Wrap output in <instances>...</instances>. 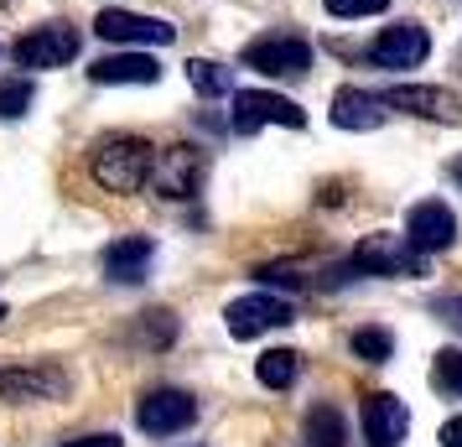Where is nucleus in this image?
<instances>
[{
	"label": "nucleus",
	"mask_w": 462,
	"mask_h": 447,
	"mask_svg": "<svg viewBox=\"0 0 462 447\" xmlns=\"http://www.w3.org/2000/svg\"><path fill=\"white\" fill-rule=\"evenodd\" d=\"M441 312H452V318H447V322H457V328H462V297H452V302H441Z\"/></svg>",
	"instance_id": "nucleus-27"
},
{
	"label": "nucleus",
	"mask_w": 462,
	"mask_h": 447,
	"mask_svg": "<svg viewBox=\"0 0 462 447\" xmlns=\"http://www.w3.org/2000/svg\"><path fill=\"white\" fill-rule=\"evenodd\" d=\"M192 416H198V405H192L188 390H151L146 401L135 405V422L151 437H171V432L192 426Z\"/></svg>",
	"instance_id": "nucleus-12"
},
{
	"label": "nucleus",
	"mask_w": 462,
	"mask_h": 447,
	"mask_svg": "<svg viewBox=\"0 0 462 447\" xmlns=\"http://www.w3.org/2000/svg\"><path fill=\"white\" fill-rule=\"evenodd\" d=\"M73 380H68L63 369H52V364H16V369H0V396L5 401H63Z\"/></svg>",
	"instance_id": "nucleus-6"
},
{
	"label": "nucleus",
	"mask_w": 462,
	"mask_h": 447,
	"mask_svg": "<svg viewBox=\"0 0 462 447\" xmlns=\"http://www.w3.org/2000/svg\"><path fill=\"white\" fill-rule=\"evenodd\" d=\"M188 79H192V88H198L203 99H224V94H234V68L208 63V58H192Z\"/></svg>",
	"instance_id": "nucleus-20"
},
{
	"label": "nucleus",
	"mask_w": 462,
	"mask_h": 447,
	"mask_svg": "<svg viewBox=\"0 0 462 447\" xmlns=\"http://www.w3.org/2000/svg\"><path fill=\"white\" fill-rule=\"evenodd\" d=\"M88 79L94 84H156L162 79V63L146 58V52H115V58L88 63Z\"/></svg>",
	"instance_id": "nucleus-16"
},
{
	"label": "nucleus",
	"mask_w": 462,
	"mask_h": 447,
	"mask_svg": "<svg viewBox=\"0 0 462 447\" xmlns=\"http://www.w3.org/2000/svg\"><path fill=\"white\" fill-rule=\"evenodd\" d=\"M229 126L239 130V135H254V130H265V126L301 130V126H307V115H301L286 94H275V88H245V94H234Z\"/></svg>",
	"instance_id": "nucleus-3"
},
{
	"label": "nucleus",
	"mask_w": 462,
	"mask_h": 447,
	"mask_svg": "<svg viewBox=\"0 0 462 447\" xmlns=\"http://www.w3.org/2000/svg\"><path fill=\"white\" fill-rule=\"evenodd\" d=\"M384 109H405V115H420V120H441V126H457L462 120L457 94L431 88V84H395L384 94Z\"/></svg>",
	"instance_id": "nucleus-10"
},
{
	"label": "nucleus",
	"mask_w": 462,
	"mask_h": 447,
	"mask_svg": "<svg viewBox=\"0 0 462 447\" xmlns=\"http://www.w3.org/2000/svg\"><path fill=\"white\" fill-rule=\"evenodd\" d=\"M32 99H37L32 79H5L0 84V120H22L26 109H32Z\"/></svg>",
	"instance_id": "nucleus-21"
},
{
	"label": "nucleus",
	"mask_w": 462,
	"mask_h": 447,
	"mask_svg": "<svg viewBox=\"0 0 462 447\" xmlns=\"http://www.w3.org/2000/svg\"><path fill=\"white\" fill-rule=\"evenodd\" d=\"M224 318H229L234 339H260V333H271V328H286V322H291V307H286L281 297L250 292V297L229 302V307H224Z\"/></svg>",
	"instance_id": "nucleus-9"
},
{
	"label": "nucleus",
	"mask_w": 462,
	"mask_h": 447,
	"mask_svg": "<svg viewBox=\"0 0 462 447\" xmlns=\"http://www.w3.org/2000/svg\"><path fill=\"white\" fill-rule=\"evenodd\" d=\"M151 260H156V245L146 235H130V239H115L105 250V276L115 286H135V281L151 276Z\"/></svg>",
	"instance_id": "nucleus-14"
},
{
	"label": "nucleus",
	"mask_w": 462,
	"mask_h": 447,
	"mask_svg": "<svg viewBox=\"0 0 462 447\" xmlns=\"http://www.w3.org/2000/svg\"><path fill=\"white\" fill-rule=\"evenodd\" d=\"M94 32L105 42H125V47H167L177 37V26L162 16H135V11H99Z\"/></svg>",
	"instance_id": "nucleus-8"
},
{
	"label": "nucleus",
	"mask_w": 462,
	"mask_h": 447,
	"mask_svg": "<svg viewBox=\"0 0 462 447\" xmlns=\"http://www.w3.org/2000/svg\"><path fill=\"white\" fill-rule=\"evenodd\" d=\"M328 5V16H337V22H358V16H379L390 0H322Z\"/></svg>",
	"instance_id": "nucleus-24"
},
{
	"label": "nucleus",
	"mask_w": 462,
	"mask_h": 447,
	"mask_svg": "<svg viewBox=\"0 0 462 447\" xmlns=\"http://www.w3.org/2000/svg\"><path fill=\"white\" fill-rule=\"evenodd\" d=\"M354 354L358 359H369V364H384L390 354H395V339H390L384 328H358L354 333Z\"/></svg>",
	"instance_id": "nucleus-23"
},
{
	"label": "nucleus",
	"mask_w": 462,
	"mask_h": 447,
	"mask_svg": "<svg viewBox=\"0 0 462 447\" xmlns=\"http://www.w3.org/2000/svg\"><path fill=\"white\" fill-rule=\"evenodd\" d=\"M354 276H416L420 271V250L405 235H369L348 260Z\"/></svg>",
	"instance_id": "nucleus-5"
},
{
	"label": "nucleus",
	"mask_w": 462,
	"mask_h": 447,
	"mask_svg": "<svg viewBox=\"0 0 462 447\" xmlns=\"http://www.w3.org/2000/svg\"><path fill=\"white\" fill-rule=\"evenodd\" d=\"M151 167H156V146H151L146 135H109L94 146V182L109 192H141L151 182Z\"/></svg>",
	"instance_id": "nucleus-1"
},
{
	"label": "nucleus",
	"mask_w": 462,
	"mask_h": 447,
	"mask_svg": "<svg viewBox=\"0 0 462 447\" xmlns=\"http://www.w3.org/2000/svg\"><path fill=\"white\" fill-rule=\"evenodd\" d=\"M405 426H411V411L400 396H369L364 401V432L374 447H395L405 437Z\"/></svg>",
	"instance_id": "nucleus-15"
},
{
	"label": "nucleus",
	"mask_w": 462,
	"mask_h": 447,
	"mask_svg": "<svg viewBox=\"0 0 462 447\" xmlns=\"http://www.w3.org/2000/svg\"><path fill=\"white\" fill-rule=\"evenodd\" d=\"M79 47H84V37H79V26L68 22H47V26H32L26 37H16L11 42V63L16 68H63L79 58Z\"/></svg>",
	"instance_id": "nucleus-2"
},
{
	"label": "nucleus",
	"mask_w": 462,
	"mask_h": 447,
	"mask_svg": "<svg viewBox=\"0 0 462 447\" xmlns=\"http://www.w3.org/2000/svg\"><path fill=\"white\" fill-rule=\"evenodd\" d=\"M245 63L254 73H271V79H301L312 68V42L296 32H271V37H254L245 47Z\"/></svg>",
	"instance_id": "nucleus-4"
},
{
	"label": "nucleus",
	"mask_w": 462,
	"mask_h": 447,
	"mask_svg": "<svg viewBox=\"0 0 462 447\" xmlns=\"http://www.w3.org/2000/svg\"><path fill=\"white\" fill-rule=\"evenodd\" d=\"M405 239L416 245L420 256H437V250H447V245L457 239V219H452V209H447V203L426 198V203H416V209H411V219H405Z\"/></svg>",
	"instance_id": "nucleus-13"
},
{
	"label": "nucleus",
	"mask_w": 462,
	"mask_h": 447,
	"mask_svg": "<svg viewBox=\"0 0 462 447\" xmlns=\"http://www.w3.org/2000/svg\"><path fill=\"white\" fill-rule=\"evenodd\" d=\"M307 442L312 447H348V422H343V411L328 401H317L307 411Z\"/></svg>",
	"instance_id": "nucleus-18"
},
{
	"label": "nucleus",
	"mask_w": 462,
	"mask_h": 447,
	"mask_svg": "<svg viewBox=\"0 0 462 447\" xmlns=\"http://www.w3.org/2000/svg\"><path fill=\"white\" fill-rule=\"evenodd\" d=\"M328 115H333L337 130H374L384 120V99L369 94V88H337Z\"/></svg>",
	"instance_id": "nucleus-17"
},
{
	"label": "nucleus",
	"mask_w": 462,
	"mask_h": 447,
	"mask_svg": "<svg viewBox=\"0 0 462 447\" xmlns=\"http://www.w3.org/2000/svg\"><path fill=\"white\" fill-rule=\"evenodd\" d=\"M63 447H120L115 432H94V437H79V442H63Z\"/></svg>",
	"instance_id": "nucleus-25"
},
{
	"label": "nucleus",
	"mask_w": 462,
	"mask_h": 447,
	"mask_svg": "<svg viewBox=\"0 0 462 447\" xmlns=\"http://www.w3.org/2000/svg\"><path fill=\"white\" fill-rule=\"evenodd\" d=\"M441 447H462V416H452V422L441 426Z\"/></svg>",
	"instance_id": "nucleus-26"
},
{
	"label": "nucleus",
	"mask_w": 462,
	"mask_h": 447,
	"mask_svg": "<svg viewBox=\"0 0 462 447\" xmlns=\"http://www.w3.org/2000/svg\"><path fill=\"white\" fill-rule=\"evenodd\" d=\"M426 52H431V32L420 22H395L369 42V63L374 68H416V63H426Z\"/></svg>",
	"instance_id": "nucleus-7"
},
{
	"label": "nucleus",
	"mask_w": 462,
	"mask_h": 447,
	"mask_svg": "<svg viewBox=\"0 0 462 447\" xmlns=\"http://www.w3.org/2000/svg\"><path fill=\"white\" fill-rule=\"evenodd\" d=\"M452 177H457V182H462V156H457V162H452Z\"/></svg>",
	"instance_id": "nucleus-28"
},
{
	"label": "nucleus",
	"mask_w": 462,
	"mask_h": 447,
	"mask_svg": "<svg viewBox=\"0 0 462 447\" xmlns=\"http://www.w3.org/2000/svg\"><path fill=\"white\" fill-rule=\"evenodd\" d=\"M431 380H437L441 396H462V349H441L437 364H431Z\"/></svg>",
	"instance_id": "nucleus-22"
},
{
	"label": "nucleus",
	"mask_w": 462,
	"mask_h": 447,
	"mask_svg": "<svg viewBox=\"0 0 462 447\" xmlns=\"http://www.w3.org/2000/svg\"><path fill=\"white\" fill-rule=\"evenodd\" d=\"M254 375H260L265 390H286V385L301 375V359H296L291 349H271V354H260V359H254Z\"/></svg>",
	"instance_id": "nucleus-19"
},
{
	"label": "nucleus",
	"mask_w": 462,
	"mask_h": 447,
	"mask_svg": "<svg viewBox=\"0 0 462 447\" xmlns=\"http://www.w3.org/2000/svg\"><path fill=\"white\" fill-rule=\"evenodd\" d=\"M151 182H156L162 198H198V188H203V151L192 146L162 151V162L151 167Z\"/></svg>",
	"instance_id": "nucleus-11"
}]
</instances>
